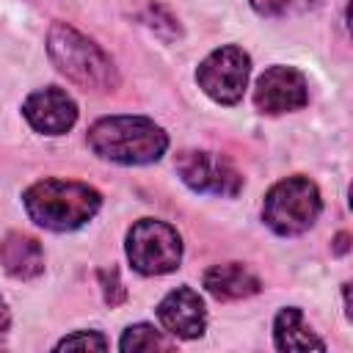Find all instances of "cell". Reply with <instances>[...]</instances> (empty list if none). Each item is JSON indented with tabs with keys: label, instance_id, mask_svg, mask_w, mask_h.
Segmentation results:
<instances>
[{
	"label": "cell",
	"instance_id": "1",
	"mask_svg": "<svg viewBox=\"0 0 353 353\" xmlns=\"http://www.w3.org/2000/svg\"><path fill=\"white\" fill-rule=\"evenodd\" d=\"M22 204L36 226L50 232H74L99 212L102 196L85 182L47 176L25 190Z\"/></svg>",
	"mask_w": 353,
	"mask_h": 353
},
{
	"label": "cell",
	"instance_id": "2",
	"mask_svg": "<svg viewBox=\"0 0 353 353\" xmlns=\"http://www.w3.org/2000/svg\"><path fill=\"white\" fill-rule=\"evenodd\" d=\"M85 138L97 157L119 165H146L168 149L165 130L146 116H105L88 127Z\"/></svg>",
	"mask_w": 353,
	"mask_h": 353
},
{
	"label": "cell",
	"instance_id": "3",
	"mask_svg": "<svg viewBox=\"0 0 353 353\" xmlns=\"http://www.w3.org/2000/svg\"><path fill=\"white\" fill-rule=\"evenodd\" d=\"M47 52L58 72L85 91H113L119 85L113 58L97 41H91L85 33L66 22H55L50 28Z\"/></svg>",
	"mask_w": 353,
	"mask_h": 353
},
{
	"label": "cell",
	"instance_id": "4",
	"mask_svg": "<svg viewBox=\"0 0 353 353\" xmlns=\"http://www.w3.org/2000/svg\"><path fill=\"white\" fill-rule=\"evenodd\" d=\"M323 212V199L317 185L309 176H287L279 179L268 193L262 204V221L270 232L279 237H295L314 226V221Z\"/></svg>",
	"mask_w": 353,
	"mask_h": 353
},
{
	"label": "cell",
	"instance_id": "5",
	"mask_svg": "<svg viewBox=\"0 0 353 353\" xmlns=\"http://www.w3.org/2000/svg\"><path fill=\"white\" fill-rule=\"evenodd\" d=\"M127 259L141 276H165L182 262L179 232L157 218H141L127 232Z\"/></svg>",
	"mask_w": 353,
	"mask_h": 353
},
{
	"label": "cell",
	"instance_id": "6",
	"mask_svg": "<svg viewBox=\"0 0 353 353\" xmlns=\"http://www.w3.org/2000/svg\"><path fill=\"white\" fill-rule=\"evenodd\" d=\"M251 74V58L243 47L226 44L212 50L196 69L199 88L218 105H237L245 94Z\"/></svg>",
	"mask_w": 353,
	"mask_h": 353
},
{
	"label": "cell",
	"instance_id": "7",
	"mask_svg": "<svg viewBox=\"0 0 353 353\" xmlns=\"http://www.w3.org/2000/svg\"><path fill=\"white\" fill-rule=\"evenodd\" d=\"M174 168L179 179L193 190L204 196H223L232 199L243 190V174L232 165L229 157L201 149H185L176 154Z\"/></svg>",
	"mask_w": 353,
	"mask_h": 353
},
{
	"label": "cell",
	"instance_id": "8",
	"mask_svg": "<svg viewBox=\"0 0 353 353\" xmlns=\"http://www.w3.org/2000/svg\"><path fill=\"white\" fill-rule=\"evenodd\" d=\"M306 102H309V85L295 66H270L259 74L254 85V105L259 113L268 116L301 110Z\"/></svg>",
	"mask_w": 353,
	"mask_h": 353
},
{
	"label": "cell",
	"instance_id": "9",
	"mask_svg": "<svg viewBox=\"0 0 353 353\" xmlns=\"http://www.w3.org/2000/svg\"><path fill=\"white\" fill-rule=\"evenodd\" d=\"M22 116L41 135H63L77 121V105L63 88L47 85L28 94V99L22 102Z\"/></svg>",
	"mask_w": 353,
	"mask_h": 353
},
{
	"label": "cell",
	"instance_id": "10",
	"mask_svg": "<svg viewBox=\"0 0 353 353\" xmlns=\"http://www.w3.org/2000/svg\"><path fill=\"white\" fill-rule=\"evenodd\" d=\"M157 320L174 339H196L207 328V309L201 295L182 284L157 303Z\"/></svg>",
	"mask_w": 353,
	"mask_h": 353
},
{
	"label": "cell",
	"instance_id": "11",
	"mask_svg": "<svg viewBox=\"0 0 353 353\" xmlns=\"http://www.w3.org/2000/svg\"><path fill=\"white\" fill-rule=\"evenodd\" d=\"M204 290L218 301H243L262 290L259 276L243 262H223L204 270Z\"/></svg>",
	"mask_w": 353,
	"mask_h": 353
},
{
	"label": "cell",
	"instance_id": "12",
	"mask_svg": "<svg viewBox=\"0 0 353 353\" xmlns=\"http://www.w3.org/2000/svg\"><path fill=\"white\" fill-rule=\"evenodd\" d=\"M0 265L11 279L30 281L44 273V248L25 232H11L0 243Z\"/></svg>",
	"mask_w": 353,
	"mask_h": 353
},
{
	"label": "cell",
	"instance_id": "13",
	"mask_svg": "<svg viewBox=\"0 0 353 353\" xmlns=\"http://www.w3.org/2000/svg\"><path fill=\"white\" fill-rule=\"evenodd\" d=\"M273 342L279 350H325V342L312 331L298 306H287L276 314Z\"/></svg>",
	"mask_w": 353,
	"mask_h": 353
},
{
	"label": "cell",
	"instance_id": "14",
	"mask_svg": "<svg viewBox=\"0 0 353 353\" xmlns=\"http://www.w3.org/2000/svg\"><path fill=\"white\" fill-rule=\"evenodd\" d=\"M176 342L168 339L163 331H157L149 323H135L130 325L121 339H119V350L124 353H143V350H171Z\"/></svg>",
	"mask_w": 353,
	"mask_h": 353
},
{
	"label": "cell",
	"instance_id": "15",
	"mask_svg": "<svg viewBox=\"0 0 353 353\" xmlns=\"http://www.w3.org/2000/svg\"><path fill=\"white\" fill-rule=\"evenodd\" d=\"M248 3L262 17H292L317 8L323 0H248Z\"/></svg>",
	"mask_w": 353,
	"mask_h": 353
},
{
	"label": "cell",
	"instance_id": "16",
	"mask_svg": "<svg viewBox=\"0 0 353 353\" xmlns=\"http://www.w3.org/2000/svg\"><path fill=\"white\" fill-rule=\"evenodd\" d=\"M55 350H108V339L99 331H74L63 336Z\"/></svg>",
	"mask_w": 353,
	"mask_h": 353
},
{
	"label": "cell",
	"instance_id": "17",
	"mask_svg": "<svg viewBox=\"0 0 353 353\" xmlns=\"http://www.w3.org/2000/svg\"><path fill=\"white\" fill-rule=\"evenodd\" d=\"M99 279H102V284H105V301L110 303V306H116V303H121L124 301V290H121V284H119V273L116 270H110L108 276H105V270L99 273Z\"/></svg>",
	"mask_w": 353,
	"mask_h": 353
},
{
	"label": "cell",
	"instance_id": "18",
	"mask_svg": "<svg viewBox=\"0 0 353 353\" xmlns=\"http://www.w3.org/2000/svg\"><path fill=\"white\" fill-rule=\"evenodd\" d=\"M8 325H11V314H8V306H6V301L0 295V336L8 331Z\"/></svg>",
	"mask_w": 353,
	"mask_h": 353
},
{
	"label": "cell",
	"instance_id": "19",
	"mask_svg": "<svg viewBox=\"0 0 353 353\" xmlns=\"http://www.w3.org/2000/svg\"><path fill=\"white\" fill-rule=\"evenodd\" d=\"M334 243H336V245H334V251H336V254H345V251H347V232H339Z\"/></svg>",
	"mask_w": 353,
	"mask_h": 353
}]
</instances>
